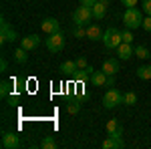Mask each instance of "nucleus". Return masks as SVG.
Instances as JSON below:
<instances>
[{"label":"nucleus","instance_id":"nucleus-1","mask_svg":"<svg viewBox=\"0 0 151 149\" xmlns=\"http://www.w3.org/2000/svg\"><path fill=\"white\" fill-rule=\"evenodd\" d=\"M123 42V30H119L115 26H109L103 32V45L107 46V50L111 48H117V46Z\"/></svg>","mask_w":151,"mask_h":149},{"label":"nucleus","instance_id":"nucleus-2","mask_svg":"<svg viewBox=\"0 0 151 149\" xmlns=\"http://www.w3.org/2000/svg\"><path fill=\"white\" fill-rule=\"evenodd\" d=\"M123 22H125V28H139L143 24V16H141V10L137 6H131V8H125V14H123Z\"/></svg>","mask_w":151,"mask_h":149},{"label":"nucleus","instance_id":"nucleus-3","mask_svg":"<svg viewBox=\"0 0 151 149\" xmlns=\"http://www.w3.org/2000/svg\"><path fill=\"white\" fill-rule=\"evenodd\" d=\"M93 18H95V16H93V8L83 6V4L73 12V20H75V24H79V26H89Z\"/></svg>","mask_w":151,"mask_h":149},{"label":"nucleus","instance_id":"nucleus-4","mask_svg":"<svg viewBox=\"0 0 151 149\" xmlns=\"http://www.w3.org/2000/svg\"><path fill=\"white\" fill-rule=\"evenodd\" d=\"M123 93L119 91V89H109V91L103 95V107L105 109H115L117 105L123 103Z\"/></svg>","mask_w":151,"mask_h":149},{"label":"nucleus","instance_id":"nucleus-5","mask_svg":"<svg viewBox=\"0 0 151 149\" xmlns=\"http://www.w3.org/2000/svg\"><path fill=\"white\" fill-rule=\"evenodd\" d=\"M45 46H47L50 53H60L65 48V36H63V32L58 30V32L48 35V38H45Z\"/></svg>","mask_w":151,"mask_h":149},{"label":"nucleus","instance_id":"nucleus-6","mask_svg":"<svg viewBox=\"0 0 151 149\" xmlns=\"http://www.w3.org/2000/svg\"><path fill=\"white\" fill-rule=\"evenodd\" d=\"M16 38H18L16 30H14L6 20H2V24H0V40H2V42H14Z\"/></svg>","mask_w":151,"mask_h":149},{"label":"nucleus","instance_id":"nucleus-7","mask_svg":"<svg viewBox=\"0 0 151 149\" xmlns=\"http://www.w3.org/2000/svg\"><path fill=\"white\" fill-rule=\"evenodd\" d=\"M22 145V141L20 137L16 135V133H12V131H6V133H2V147L4 149H16Z\"/></svg>","mask_w":151,"mask_h":149},{"label":"nucleus","instance_id":"nucleus-8","mask_svg":"<svg viewBox=\"0 0 151 149\" xmlns=\"http://www.w3.org/2000/svg\"><path fill=\"white\" fill-rule=\"evenodd\" d=\"M40 28H42L45 35H52V32H58L60 30V22H58L57 18H45L40 22Z\"/></svg>","mask_w":151,"mask_h":149},{"label":"nucleus","instance_id":"nucleus-9","mask_svg":"<svg viewBox=\"0 0 151 149\" xmlns=\"http://www.w3.org/2000/svg\"><path fill=\"white\" fill-rule=\"evenodd\" d=\"M133 55H135V50L131 48V42H121V45L117 46V57H119V60H129Z\"/></svg>","mask_w":151,"mask_h":149},{"label":"nucleus","instance_id":"nucleus-10","mask_svg":"<svg viewBox=\"0 0 151 149\" xmlns=\"http://www.w3.org/2000/svg\"><path fill=\"white\" fill-rule=\"evenodd\" d=\"M38 45H40V36L38 35H28L20 40V46L26 48V50H35V48H38Z\"/></svg>","mask_w":151,"mask_h":149},{"label":"nucleus","instance_id":"nucleus-11","mask_svg":"<svg viewBox=\"0 0 151 149\" xmlns=\"http://www.w3.org/2000/svg\"><path fill=\"white\" fill-rule=\"evenodd\" d=\"M107 6H109V0H97L93 6V16L97 20H103L105 14H107Z\"/></svg>","mask_w":151,"mask_h":149},{"label":"nucleus","instance_id":"nucleus-12","mask_svg":"<svg viewBox=\"0 0 151 149\" xmlns=\"http://www.w3.org/2000/svg\"><path fill=\"white\" fill-rule=\"evenodd\" d=\"M107 133L109 135H115V137H123V127L117 119H109L107 121Z\"/></svg>","mask_w":151,"mask_h":149},{"label":"nucleus","instance_id":"nucleus-13","mask_svg":"<svg viewBox=\"0 0 151 149\" xmlns=\"http://www.w3.org/2000/svg\"><path fill=\"white\" fill-rule=\"evenodd\" d=\"M103 147L105 149H123V147H125V143H123V139H121V137L109 135V137L103 141Z\"/></svg>","mask_w":151,"mask_h":149},{"label":"nucleus","instance_id":"nucleus-14","mask_svg":"<svg viewBox=\"0 0 151 149\" xmlns=\"http://www.w3.org/2000/svg\"><path fill=\"white\" fill-rule=\"evenodd\" d=\"M91 83H93L95 87H103L107 85V73L103 69L101 71H93V75H91Z\"/></svg>","mask_w":151,"mask_h":149},{"label":"nucleus","instance_id":"nucleus-15","mask_svg":"<svg viewBox=\"0 0 151 149\" xmlns=\"http://www.w3.org/2000/svg\"><path fill=\"white\" fill-rule=\"evenodd\" d=\"M12 58H14L16 65H26V63H28V50L20 46V48H16V50L12 53Z\"/></svg>","mask_w":151,"mask_h":149},{"label":"nucleus","instance_id":"nucleus-16","mask_svg":"<svg viewBox=\"0 0 151 149\" xmlns=\"http://www.w3.org/2000/svg\"><path fill=\"white\" fill-rule=\"evenodd\" d=\"M87 38H91V40H103V30L97 24H89L87 26Z\"/></svg>","mask_w":151,"mask_h":149},{"label":"nucleus","instance_id":"nucleus-17","mask_svg":"<svg viewBox=\"0 0 151 149\" xmlns=\"http://www.w3.org/2000/svg\"><path fill=\"white\" fill-rule=\"evenodd\" d=\"M103 71L107 75H117V71H119V60H117V58H107L103 63Z\"/></svg>","mask_w":151,"mask_h":149},{"label":"nucleus","instance_id":"nucleus-18","mask_svg":"<svg viewBox=\"0 0 151 149\" xmlns=\"http://www.w3.org/2000/svg\"><path fill=\"white\" fill-rule=\"evenodd\" d=\"M60 71H63L65 75H75L79 69H77V63H75V60H65V63L60 65Z\"/></svg>","mask_w":151,"mask_h":149},{"label":"nucleus","instance_id":"nucleus-19","mask_svg":"<svg viewBox=\"0 0 151 149\" xmlns=\"http://www.w3.org/2000/svg\"><path fill=\"white\" fill-rule=\"evenodd\" d=\"M137 77H139L141 81H149L151 79V65H143V67H139V69H137Z\"/></svg>","mask_w":151,"mask_h":149},{"label":"nucleus","instance_id":"nucleus-20","mask_svg":"<svg viewBox=\"0 0 151 149\" xmlns=\"http://www.w3.org/2000/svg\"><path fill=\"white\" fill-rule=\"evenodd\" d=\"M123 103L129 105V107H133V105L137 103V93H133V91L125 93V97H123Z\"/></svg>","mask_w":151,"mask_h":149},{"label":"nucleus","instance_id":"nucleus-21","mask_svg":"<svg viewBox=\"0 0 151 149\" xmlns=\"http://www.w3.org/2000/svg\"><path fill=\"white\" fill-rule=\"evenodd\" d=\"M10 89H12L10 81H2V83H0V95H2V99H6V97L10 95Z\"/></svg>","mask_w":151,"mask_h":149},{"label":"nucleus","instance_id":"nucleus-22","mask_svg":"<svg viewBox=\"0 0 151 149\" xmlns=\"http://www.w3.org/2000/svg\"><path fill=\"white\" fill-rule=\"evenodd\" d=\"M40 147H42V149H55V147H57V141H55V137L48 135V137H45L42 141H40Z\"/></svg>","mask_w":151,"mask_h":149},{"label":"nucleus","instance_id":"nucleus-23","mask_svg":"<svg viewBox=\"0 0 151 149\" xmlns=\"http://www.w3.org/2000/svg\"><path fill=\"white\" fill-rule=\"evenodd\" d=\"M67 111H69L70 115L79 113V111H81V103H79V99H77V101H69V103H67Z\"/></svg>","mask_w":151,"mask_h":149},{"label":"nucleus","instance_id":"nucleus-24","mask_svg":"<svg viewBox=\"0 0 151 149\" xmlns=\"http://www.w3.org/2000/svg\"><path fill=\"white\" fill-rule=\"evenodd\" d=\"M135 57H139L141 60H143V58H147V57H151V53L149 50H147V48H145V46H137V48H135Z\"/></svg>","mask_w":151,"mask_h":149},{"label":"nucleus","instance_id":"nucleus-25","mask_svg":"<svg viewBox=\"0 0 151 149\" xmlns=\"http://www.w3.org/2000/svg\"><path fill=\"white\" fill-rule=\"evenodd\" d=\"M73 35H75V38H87V28L85 26H75V30H73Z\"/></svg>","mask_w":151,"mask_h":149},{"label":"nucleus","instance_id":"nucleus-26","mask_svg":"<svg viewBox=\"0 0 151 149\" xmlns=\"http://www.w3.org/2000/svg\"><path fill=\"white\" fill-rule=\"evenodd\" d=\"M133 32H131V28H125L123 30V42H133Z\"/></svg>","mask_w":151,"mask_h":149},{"label":"nucleus","instance_id":"nucleus-27","mask_svg":"<svg viewBox=\"0 0 151 149\" xmlns=\"http://www.w3.org/2000/svg\"><path fill=\"white\" fill-rule=\"evenodd\" d=\"M75 63H77V69H87V67H89V63H87V58H85V57H79Z\"/></svg>","mask_w":151,"mask_h":149},{"label":"nucleus","instance_id":"nucleus-28","mask_svg":"<svg viewBox=\"0 0 151 149\" xmlns=\"http://www.w3.org/2000/svg\"><path fill=\"white\" fill-rule=\"evenodd\" d=\"M141 26H143L145 30H149V32H151V14H147V16L143 18V24H141Z\"/></svg>","mask_w":151,"mask_h":149},{"label":"nucleus","instance_id":"nucleus-29","mask_svg":"<svg viewBox=\"0 0 151 149\" xmlns=\"http://www.w3.org/2000/svg\"><path fill=\"white\" fill-rule=\"evenodd\" d=\"M141 8H143V12H145V14H151V0H143Z\"/></svg>","mask_w":151,"mask_h":149},{"label":"nucleus","instance_id":"nucleus-30","mask_svg":"<svg viewBox=\"0 0 151 149\" xmlns=\"http://www.w3.org/2000/svg\"><path fill=\"white\" fill-rule=\"evenodd\" d=\"M0 71H2V73H6V71H8V60H6V57L0 58Z\"/></svg>","mask_w":151,"mask_h":149},{"label":"nucleus","instance_id":"nucleus-31","mask_svg":"<svg viewBox=\"0 0 151 149\" xmlns=\"http://www.w3.org/2000/svg\"><path fill=\"white\" fill-rule=\"evenodd\" d=\"M137 2H139V0H121V4H123V6H127V8L137 6Z\"/></svg>","mask_w":151,"mask_h":149},{"label":"nucleus","instance_id":"nucleus-32","mask_svg":"<svg viewBox=\"0 0 151 149\" xmlns=\"http://www.w3.org/2000/svg\"><path fill=\"white\" fill-rule=\"evenodd\" d=\"M95 2H97V0H81V4H83V6H89V8H93V6H95Z\"/></svg>","mask_w":151,"mask_h":149}]
</instances>
